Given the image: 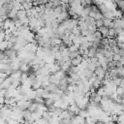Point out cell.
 I'll return each mask as SVG.
<instances>
[{"label":"cell","mask_w":124,"mask_h":124,"mask_svg":"<svg viewBox=\"0 0 124 124\" xmlns=\"http://www.w3.org/2000/svg\"><path fill=\"white\" fill-rule=\"evenodd\" d=\"M71 121H72L73 124H84L85 123V118L80 116L79 114H76L72 117Z\"/></svg>","instance_id":"obj_1"},{"label":"cell","mask_w":124,"mask_h":124,"mask_svg":"<svg viewBox=\"0 0 124 124\" xmlns=\"http://www.w3.org/2000/svg\"><path fill=\"white\" fill-rule=\"evenodd\" d=\"M6 123H7V124H17L18 122H17L16 119H13V118H8Z\"/></svg>","instance_id":"obj_6"},{"label":"cell","mask_w":124,"mask_h":124,"mask_svg":"<svg viewBox=\"0 0 124 124\" xmlns=\"http://www.w3.org/2000/svg\"><path fill=\"white\" fill-rule=\"evenodd\" d=\"M111 124H115V123H114V122H112V123H111Z\"/></svg>","instance_id":"obj_10"},{"label":"cell","mask_w":124,"mask_h":124,"mask_svg":"<svg viewBox=\"0 0 124 124\" xmlns=\"http://www.w3.org/2000/svg\"><path fill=\"white\" fill-rule=\"evenodd\" d=\"M78 114H79L80 116L84 117V118H86L87 116H89V115H90L87 109H80V110H79V112H78Z\"/></svg>","instance_id":"obj_5"},{"label":"cell","mask_w":124,"mask_h":124,"mask_svg":"<svg viewBox=\"0 0 124 124\" xmlns=\"http://www.w3.org/2000/svg\"><path fill=\"white\" fill-rule=\"evenodd\" d=\"M68 109H69L70 111L74 112L75 114H78V112H79V110H80V108H78V106L76 103L71 104V105H70V107L68 108Z\"/></svg>","instance_id":"obj_2"},{"label":"cell","mask_w":124,"mask_h":124,"mask_svg":"<svg viewBox=\"0 0 124 124\" xmlns=\"http://www.w3.org/2000/svg\"><path fill=\"white\" fill-rule=\"evenodd\" d=\"M82 57L80 56V55H78V56H77V57H75V58H72V60H71V64H73L74 66H78L81 61H82Z\"/></svg>","instance_id":"obj_3"},{"label":"cell","mask_w":124,"mask_h":124,"mask_svg":"<svg viewBox=\"0 0 124 124\" xmlns=\"http://www.w3.org/2000/svg\"><path fill=\"white\" fill-rule=\"evenodd\" d=\"M84 124H95V123H87V122H85Z\"/></svg>","instance_id":"obj_9"},{"label":"cell","mask_w":124,"mask_h":124,"mask_svg":"<svg viewBox=\"0 0 124 124\" xmlns=\"http://www.w3.org/2000/svg\"><path fill=\"white\" fill-rule=\"evenodd\" d=\"M95 124H107V123H105V122H102V121H97Z\"/></svg>","instance_id":"obj_7"},{"label":"cell","mask_w":124,"mask_h":124,"mask_svg":"<svg viewBox=\"0 0 124 124\" xmlns=\"http://www.w3.org/2000/svg\"><path fill=\"white\" fill-rule=\"evenodd\" d=\"M17 124H25V122H18Z\"/></svg>","instance_id":"obj_8"},{"label":"cell","mask_w":124,"mask_h":124,"mask_svg":"<svg viewBox=\"0 0 124 124\" xmlns=\"http://www.w3.org/2000/svg\"><path fill=\"white\" fill-rule=\"evenodd\" d=\"M99 32L103 35V36H108V27L105 26V25H102L101 27H99Z\"/></svg>","instance_id":"obj_4"}]
</instances>
